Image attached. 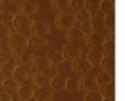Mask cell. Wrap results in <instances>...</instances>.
<instances>
[{
	"instance_id": "obj_1",
	"label": "cell",
	"mask_w": 125,
	"mask_h": 101,
	"mask_svg": "<svg viewBox=\"0 0 125 101\" xmlns=\"http://www.w3.org/2000/svg\"><path fill=\"white\" fill-rule=\"evenodd\" d=\"M54 25L56 28L62 29V31H68L74 26H77V19H75V13L69 12V10H63L59 12L56 19H54Z\"/></svg>"
},
{
	"instance_id": "obj_2",
	"label": "cell",
	"mask_w": 125,
	"mask_h": 101,
	"mask_svg": "<svg viewBox=\"0 0 125 101\" xmlns=\"http://www.w3.org/2000/svg\"><path fill=\"white\" fill-rule=\"evenodd\" d=\"M8 45L10 47V50L15 53H21V51H25L28 48V38L24 35V34H19V32H12L10 37L8 38Z\"/></svg>"
},
{
	"instance_id": "obj_3",
	"label": "cell",
	"mask_w": 125,
	"mask_h": 101,
	"mask_svg": "<svg viewBox=\"0 0 125 101\" xmlns=\"http://www.w3.org/2000/svg\"><path fill=\"white\" fill-rule=\"evenodd\" d=\"M31 72L32 73H50L53 69V65L47 60L46 56H34L31 62Z\"/></svg>"
},
{
	"instance_id": "obj_4",
	"label": "cell",
	"mask_w": 125,
	"mask_h": 101,
	"mask_svg": "<svg viewBox=\"0 0 125 101\" xmlns=\"http://www.w3.org/2000/svg\"><path fill=\"white\" fill-rule=\"evenodd\" d=\"M50 32H52V26H50L49 22L38 21V19H35V21L31 22V26H30L31 37H43V38H46Z\"/></svg>"
},
{
	"instance_id": "obj_5",
	"label": "cell",
	"mask_w": 125,
	"mask_h": 101,
	"mask_svg": "<svg viewBox=\"0 0 125 101\" xmlns=\"http://www.w3.org/2000/svg\"><path fill=\"white\" fill-rule=\"evenodd\" d=\"M62 60H68V62H72L75 60L77 57H81L83 54V50L81 47L77 44V42H66L63 45V48H62Z\"/></svg>"
},
{
	"instance_id": "obj_6",
	"label": "cell",
	"mask_w": 125,
	"mask_h": 101,
	"mask_svg": "<svg viewBox=\"0 0 125 101\" xmlns=\"http://www.w3.org/2000/svg\"><path fill=\"white\" fill-rule=\"evenodd\" d=\"M16 10L19 15H24V16H34L40 12V5L35 2V0H24L19 5H16Z\"/></svg>"
},
{
	"instance_id": "obj_7",
	"label": "cell",
	"mask_w": 125,
	"mask_h": 101,
	"mask_svg": "<svg viewBox=\"0 0 125 101\" xmlns=\"http://www.w3.org/2000/svg\"><path fill=\"white\" fill-rule=\"evenodd\" d=\"M31 22H32V19H30L28 16L19 15V13L13 15V21H12V24H13V26H15V32L24 34V35L30 34V26H31Z\"/></svg>"
},
{
	"instance_id": "obj_8",
	"label": "cell",
	"mask_w": 125,
	"mask_h": 101,
	"mask_svg": "<svg viewBox=\"0 0 125 101\" xmlns=\"http://www.w3.org/2000/svg\"><path fill=\"white\" fill-rule=\"evenodd\" d=\"M71 69L77 75H85L93 69V66L85 60V57H77L75 60L71 62Z\"/></svg>"
},
{
	"instance_id": "obj_9",
	"label": "cell",
	"mask_w": 125,
	"mask_h": 101,
	"mask_svg": "<svg viewBox=\"0 0 125 101\" xmlns=\"http://www.w3.org/2000/svg\"><path fill=\"white\" fill-rule=\"evenodd\" d=\"M104 41V37L99 32V31H93L91 34H88L85 37V45L90 48V50H97L99 47H102Z\"/></svg>"
},
{
	"instance_id": "obj_10",
	"label": "cell",
	"mask_w": 125,
	"mask_h": 101,
	"mask_svg": "<svg viewBox=\"0 0 125 101\" xmlns=\"http://www.w3.org/2000/svg\"><path fill=\"white\" fill-rule=\"evenodd\" d=\"M99 66L102 67L103 72L109 73V75H115V56L113 54H103Z\"/></svg>"
},
{
	"instance_id": "obj_11",
	"label": "cell",
	"mask_w": 125,
	"mask_h": 101,
	"mask_svg": "<svg viewBox=\"0 0 125 101\" xmlns=\"http://www.w3.org/2000/svg\"><path fill=\"white\" fill-rule=\"evenodd\" d=\"M12 79H15L18 84L19 82H27L28 79H31V69L27 67V66H18L12 75Z\"/></svg>"
},
{
	"instance_id": "obj_12",
	"label": "cell",
	"mask_w": 125,
	"mask_h": 101,
	"mask_svg": "<svg viewBox=\"0 0 125 101\" xmlns=\"http://www.w3.org/2000/svg\"><path fill=\"white\" fill-rule=\"evenodd\" d=\"M37 101H53L54 98V92L52 89H49L47 86L44 88H38V89H34V95H32Z\"/></svg>"
},
{
	"instance_id": "obj_13",
	"label": "cell",
	"mask_w": 125,
	"mask_h": 101,
	"mask_svg": "<svg viewBox=\"0 0 125 101\" xmlns=\"http://www.w3.org/2000/svg\"><path fill=\"white\" fill-rule=\"evenodd\" d=\"M65 82H66V76L65 75H57L56 73L53 78H50L49 85L52 86V91L59 92V91H63L65 89Z\"/></svg>"
},
{
	"instance_id": "obj_14",
	"label": "cell",
	"mask_w": 125,
	"mask_h": 101,
	"mask_svg": "<svg viewBox=\"0 0 125 101\" xmlns=\"http://www.w3.org/2000/svg\"><path fill=\"white\" fill-rule=\"evenodd\" d=\"M97 88V84H96V78L85 73L83 75V78L80 79V89H84V91H91V89H96Z\"/></svg>"
},
{
	"instance_id": "obj_15",
	"label": "cell",
	"mask_w": 125,
	"mask_h": 101,
	"mask_svg": "<svg viewBox=\"0 0 125 101\" xmlns=\"http://www.w3.org/2000/svg\"><path fill=\"white\" fill-rule=\"evenodd\" d=\"M49 40L47 38H43V37H30L28 38V47L31 50H41L44 47L49 45Z\"/></svg>"
},
{
	"instance_id": "obj_16",
	"label": "cell",
	"mask_w": 125,
	"mask_h": 101,
	"mask_svg": "<svg viewBox=\"0 0 125 101\" xmlns=\"http://www.w3.org/2000/svg\"><path fill=\"white\" fill-rule=\"evenodd\" d=\"M16 67H18V65L15 62V59L12 57V59L3 62V65L0 66V72L5 75V78H12V75H13V72H15Z\"/></svg>"
},
{
	"instance_id": "obj_17",
	"label": "cell",
	"mask_w": 125,
	"mask_h": 101,
	"mask_svg": "<svg viewBox=\"0 0 125 101\" xmlns=\"http://www.w3.org/2000/svg\"><path fill=\"white\" fill-rule=\"evenodd\" d=\"M32 59H34V54L32 53H30V51H21V53L16 54L15 62H16L18 66H27V67H30Z\"/></svg>"
},
{
	"instance_id": "obj_18",
	"label": "cell",
	"mask_w": 125,
	"mask_h": 101,
	"mask_svg": "<svg viewBox=\"0 0 125 101\" xmlns=\"http://www.w3.org/2000/svg\"><path fill=\"white\" fill-rule=\"evenodd\" d=\"M18 88H19V84H18L15 79L8 78V79H5V82H3V85H2V88H0V91H3V92H6V94L12 95V94H16V92H18Z\"/></svg>"
},
{
	"instance_id": "obj_19",
	"label": "cell",
	"mask_w": 125,
	"mask_h": 101,
	"mask_svg": "<svg viewBox=\"0 0 125 101\" xmlns=\"http://www.w3.org/2000/svg\"><path fill=\"white\" fill-rule=\"evenodd\" d=\"M50 82V75L47 73H34L32 75V84L37 88H44Z\"/></svg>"
},
{
	"instance_id": "obj_20",
	"label": "cell",
	"mask_w": 125,
	"mask_h": 101,
	"mask_svg": "<svg viewBox=\"0 0 125 101\" xmlns=\"http://www.w3.org/2000/svg\"><path fill=\"white\" fill-rule=\"evenodd\" d=\"M103 19H104V15L100 13V12H96V13L90 15V21L88 22L91 24L94 31H99V29H102V26H104L103 25Z\"/></svg>"
},
{
	"instance_id": "obj_21",
	"label": "cell",
	"mask_w": 125,
	"mask_h": 101,
	"mask_svg": "<svg viewBox=\"0 0 125 101\" xmlns=\"http://www.w3.org/2000/svg\"><path fill=\"white\" fill-rule=\"evenodd\" d=\"M65 38H66V41H69V42H75V41L83 40L84 35H83V32L80 31L78 26H74V28H71V29H68V31L65 32Z\"/></svg>"
},
{
	"instance_id": "obj_22",
	"label": "cell",
	"mask_w": 125,
	"mask_h": 101,
	"mask_svg": "<svg viewBox=\"0 0 125 101\" xmlns=\"http://www.w3.org/2000/svg\"><path fill=\"white\" fill-rule=\"evenodd\" d=\"M102 57H103V54H102V51H99V50H88L85 60H87L93 67H94V66H99V63H100V60H102Z\"/></svg>"
},
{
	"instance_id": "obj_23",
	"label": "cell",
	"mask_w": 125,
	"mask_h": 101,
	"mask_svg": "<svg viewBox=\"0 0 125 101\" xmlns=\"http://www.w3.org/2000/svg\"><path fill=\"white\" fill-rule=\"evenodd\" d=\"M16 94H18V97H19L21 101H27V100H30L34 95V88L31 85H22V86L18 88Z\"/></svg>"
},
{
	"instance_id": "obj_24",
	"label": "cell",
	"mask_w": 125,
	"mask_h": 101,
	"mask_svg": "<svg viewBox=\"0 0 125 101\" xmlns=\"http://www.w3.org/2000/svg\"><path fill=\"white\" fill-rule=\"evenodd\" d=\"M12 57H13V51L10 50V47L6 42H0V62L3 63Z\"/></svg>"
},
{
	"instance_id": "obj_25",
	"label": "cell",
	"mask_w": 125,
	"mask_h": 101,
	"mask_svg": "<svg viewBox=\"0 0 125 101\" xmlns=\"http://www.w3.org/2000/svg\"><path fill=\"white\" fill-rule=\"evenodd\" d=\"M96 84H97V86H104V85H107L109 82H112L113 81V76L112 75H109V73H106V72H99L96 76Z\"/></svg>"
},
{
	"instance_id": "obj_26",
	"label": "cell",
	"mask_w": 125,
	"mask_h": 101,
	"mask_svg": "<svg viewBox=\"0 0 125 101\" xmlns=\"http://www.w3.org/2000/svg\"><path fill=\"white\" fill-rule=\"evenodd\" d=\"M54 69H56L57 75H66V73H69L72 70L71 69V62H68V60H60V62H57L54 65Z\"/></svg>"
},
{
	"instance_id": "obj_27",
	"label": "cell",
	"mask_w": 125,
	"mask_h": 101,
	"mask_svg": "<svg viewBox=\"0 0 125 101\" xmlns=\"http://www.w3.org/2000/svg\"><path fill=\"white\" fill-rule=\"evenodd\" d=\"M50 8L56 12H63L69 8V0H50Z\"/></svg>"
},
{
	"instance_id": "obj_28",
	"label": "cell",
	"mask_w": 125,
	"mask_h": 101,
	"mask_svg": "<svg viewBox=\"0 0 125 101\" xmlns=\"http://www.w3.org/2000/svg\"><path fill=\"white\" fill-rule=\"evenodd\" d=\"M99 12L103 13V15H107L110 12H115V3L112 2V0H100Z\"/></svg>"
},
{
	"instance_id": "obj_29",
	"label": "cell",
	"mask_w": 125,
	"mask_h": 101,
	"mask_svg": "<svg viewBox=\"0 0 125 101\" xmlns=\"http://www.w3.org/2000/svg\"><path fill=\"white\" fill-rule=\"evenodd\" d=\"M65 89L68 92H77V91H80V79H77V78H66Z\"/></svg>"
},
{
	"instance_id": "obj_30",
	"label": "cell",
	"mask_w": 125,
	"mask_h": 101,
	"mask_svg": "<svg viewBox=\"0 0 125 101\" xmlns=\"http://www.w3.org/2000/svg\"><path fill=\"white\" fill-rule=\"evenodd\" d=\"M99 8H100V0H85L84 2V9L90 15L99 12Z\"/></svg>"
},
{
	"instance_id": "obj_31",
	"label": "cell",
	"mask_w": 125,
	"mask_h": 101,
	"mask_svg": "<svg viewBox=\"0 0 125 101\" xmlns=\"http://www.w3.org/2000/svg\"><path fill=\"white\" fill-rule=\"evenodd\" d=\"M103 100V95L100 94L99 89H91V91H85V95H84V100L83 101H102Z\"/></svg>"
},
{
	"instance_id": "obj_32",
	"label": "cell",
	"mask_w": 125,
	"mask_h": 101,
	"mask_svg": "<svg viewBox=\"0 0 125 101\" xmlns=\"http://www.w3.org/2000/svg\"><path fill=\"white\" fill-rule=\"evenodd\" d=\"M46 57H47V60H49L52 65H56L57 62H60V60H62V54H60V51H59V50H56V48H52V50H49Z\"/></svg>"
},
{
	"instance_id": "obj_33",
	"label": "cell",
	"mask_w": 125,
	"mask_h": 101,
	"mask_svg": "<svg viewBox=\"0 0 125 101\" xmlns=\"http://www.w3.org/2000/svg\"><path fill=\"white\" fill-rule=\"evenodd\" d=\"M100 94L103 95V97H113L115 95V82L112 81V82H109L107 85H104V86H100Z\"/></svg>"
},
{
	"instance_id": "obj_34",
	"label": "cell",
	"mask_w": 125,
	"mask_h": 101,
	"mask_svg": "<svg viewBox=\"0 0 125 101\" xmlns=\"http://www.w3.org/2000/svg\"><path fill=\"white\" fill-rule=\"evenodd\" d=\"M13 21V13L9 10H0V24L3 25H10Z\"/></svg>"
},
{
	"instance_id": "obj_35",
	"label": "cell",
	"mask_w": 125,
	"mask_h": 101,
	"mask_svg": "<svg viewBox=\"0 0 125 101\" xmlns=\"http://www.w3.org/2000/svg\"><path fill=\"white\" fill-rule=\"evenodd\" d=\"M102 48H103L104 54H113V53H115V41L104 38V41H103V44H102Z\"/></svg>"
},
{
	"instance_id": "obj_36",
	"label": "cell",
	"mask_w": 125,
	"mask_h": 101,
	"mask_svg": "<svg viewBox=\"0 0 125 101\" xmlns=\"http://www.w3.org/2000/svg\"><path fill=\"white\" fill-rule=\"evenodd\" d=\"M103 25H104L107 29H115V12H110V13L104 15Z\"/></svg>"
},
{
	"instance_id": "obj_37",
	"label": "cell",
	"mask_w": 125,
	"mask_h": 101,
	"mask_svg": "<svg viewBox=\"0 0 125 101\" xmlns=\"http://www.w3.org/2000/svg\"><path fill=\"white\" fill-rule=\"evenodd\" d=\"M75 19H77V22H87V21H90V13L85 10V9H80V10H77L75 12Z\"/></svg>"
},
{
	"instance_id": "obj_38",
	"label": "cell",
	"mask_w": 125,
	"mask_h": 101,
	"mask_svg": "<svg viewBox=\"0 0 125 101\" xmlns=\"http://www.w3.org/2000/svg\"><path fill=\"white\" fill-rule=\"evenodd\" d=\"M12 28L9 25H3V24H0V41H3V40H8L12 34Z\"/></svg>"
},
{
	"instance_id": "obj_39",
	"label": "cell",
	"mask_w": 125,
	"mask_h": 101,
	"mask_svg": "<svg viewBox=\"0 0 125 101\" xmlns=\"http://www.w3.org/2000/svg\"><path fill=\"white\" fill-rule=\"evenodd\" d=\"M78 28H80V31L83 32V35H84V38H85V37H87L88 34H91V32L94 31V29H93V26H91V24H90L88 21H87V22H81Z\"/></svg>"
},
{
	"instance_id": "obj_40",
	"label": "cell",
	"mask_w": 125,
	"mask_h": 101,
	"mask_svg": "<svg viewBox=\"0 0 125 101\" xmlns=\"http://www.w3.org/2000/svg\"><path fill=\"white\" fill-rule=\"evenodd\" d=\"M84 2L85 0H69V8H72L75 10L84 9Z\"/></svg>"
},
{
	"instance_id": "obj_41",
	"label": "cell",
	"mask_w": 125,
	"mask_h": 101,
	"mask_svg": "<svg viewBox=\"0 0 125 101\" xmlns=\"http://www.w3.org/2000/svg\"><path fill=\"white\" fill-rule=\"evenodd\" d=\"M0 101H10V95L3 92V91H0Z\"/></svg>"
},
{
	"instance_id": "obj_42",
	"label": "cell",
	"mask_w": 125,
	"mask_h": 101,
	"mask_svg": "<svg viewBox=\"0 0 125 101\" xmlns=\"http://www.w3.org/2000/svg\"><path fill=\"white\" fill-rule=\"evenodd\" d=\"M107 40L115 41V29H107Z\"/></svg>"
},
{
	"instance_id": "obj_43",
	"label": "cell",
	"mask_w": 125,
	"mask_h": 101,
	"mask_svg": "<svg viewBox=\"0 0 125 101\" xmlns=\"http://www.w3.org/2000/svg\"><path fill=\"white\" fill-rule=\"evenodd\" d=\"M10 101H21V100H19L18 94H12V95H10Z\"/></svg>"
},
{
	"instance_id": "obj_44",
	"label": "cell",
	"mask_w": 125,
	"mask_h": 101,
	"mask_svg": "<svg viewBox=\"0 0 125 101\" xmlns=\"http://www.w3.org/2000/svg\"><path fill=\"white\" fill-rule=\"evenodd\" d=\"M5 79H6V78H5V75L0 72V88H2V85H3V82H5Z\"/></svg>"
},
{
	"instance_id": "obj_45",
	"label": "cell",
	"mask_w": 125,
	"mask_h": 101,
	"mask_svg": "<svg viewBox=\"0 0 125 101\" xmlns=\"http://www.w3.org/2000/svg\"><path fill=\"white\" fill-rule=\"evenodd\" d=\"M102 101H115V98H113V97H103Z\"/></svg>"
},
{
	"instance_id": "obj_46",
	"label": "cell",
	"mask_w": 125,
	"mask_h": 101,
	"mask_svg": "<svg viewBox=\"0 0 125 101\" xmlns=\"http://www.w3.org/2000/svg\"><path fill=\"white\" fill-rule=\"evenodd\" d=\"M10 2H12V3H15V5H19L21 2H24V0H10Z\"/></svg>"
},
{
	"instance_id": "obj_47",
	"label": "cell",
	"mask_w": 125,
	"mask_h": 101,
	"mask_svg": "<svg viewBox=\"0 0 125 101\" xmlns=\"http://www.w3.org/2000/svg\"><path fill=\"white\" fill-rule=\"evenodd\" d=\"M27 101H37V100H35L34 97H31V98H30V100H27Z\"/></svg>"
},
{
	"instance_id": "obj_48",
	"label": "cell",
	"mask_w": 125,
	"mask_h": 101,
	"mask_svg": "<svg viewBox=\"0 0 125 101\" xmlns=\"http://www.w3.org/2000/svg\"><path fill=\"white\" fill-rule=\"evenodd\" d=\"M3 8V0H0V9Z\"/></svg>"
},
{
	"instance_id": "obj_49",
	"label": "cell",
	"mask_w": 125,
	"mask_h": 101,
	"mask_svg": "<svg viewBox=\"0 0 125 101\" xmlns=\"http://www.w3.org/2000/svg\"><path fill=\"white\" fill-rule=\"evenodd\" d=\"M0 42H2V41H0Z\"/></svg>"
}]
</instances>
